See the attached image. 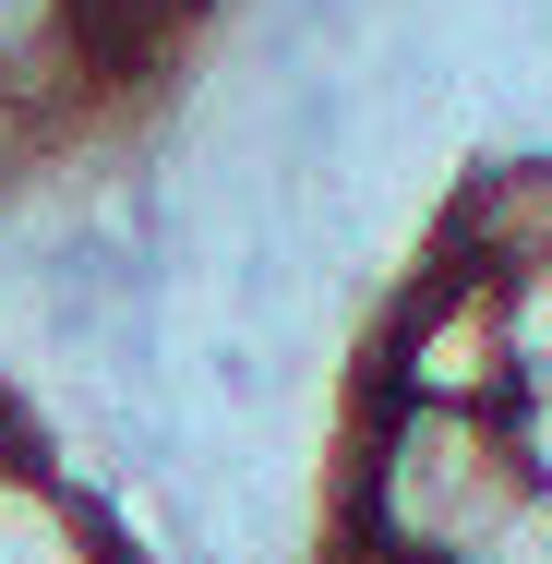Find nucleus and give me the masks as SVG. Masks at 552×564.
Segmentation results:
<instances>
[{
  "instance_id": "obj_1",
  "label": "nucleus",
  "mask_w": 552,
  "mask_h": 564,
  "mask_svg": "<svg viewBox=\"0 0 552 564\" xmlns=\"http://www.w3.org/2000/svg\"><path fill=\"white\" fill-rule=\"evenodd\" d=\"M529 492V456L505 409H433V397H360L336 456V553L372 564H468V541Z\"/></svg>"
},
{
  "instance_id": "obj_2",
  "label": "nucleus",
  "mask_w": 552,
  "mask_h": 564,
  "mask_svg": "<svg viewBox=\"0 0 552 564\" xmlns=\"http://www.w3.org/2000/svg\"><path fill=\"white\" fill-rule=\"evenodd\" d=\"M360 397H433V409H517V348H505V289L468 264H409L397 313L372 325Z\"/></svg>"
},
{
  "instance_id": "obj_3",
  "label": "nucleus",
  "mask_w": 552,
  "mask_h": 564,
  "mask_svg": "<svg viewBox=\"0 0 552 564\" xmlns=\"http://www.w3.org/2000/svg\"><path fill=\"white\" fill-rule=\"evenodd\" d=\"M433 264H468L493 289L552 264V144H493L456 169V193L433 205Z\"/></svg>"
},
{
  "instance_id": "obj_4",
  "label": "nucleus",
  "mask_w": 552,
  "mask_h": 564,
  "mask_svg": "<svg viewBox=\"0 0 552 564\" xmlns=\"http://www.w3.org/2000/svg\"><path fill=\"white\" fill-rule=\"evenodd\" d=\"M0 564H132L120 517L61 468V456H0Z\"/></svg>"
},
{
  "instance_id": "obj_5",
  "label": "nucleus",
  "mask_w": 552,
  "mask_h": 564,
  "mask_svg": "<svg viewBox=\"0 0 552 564\" xmlns=\"http://www.w3.org/2000/svg\"><path fill=\"white\" fill-rule=\"evenodd\" d=\"M205 12H217V0H85V24L109 36V61L132 73V85H144V73H169V61H181V36H193Z\"/></svg>"
},
{
  "instance_id": "obj_6",
  "label": "nucleus",
  "mask_w": 552,
  "mask_h": 564,
  "mask_svg": "<svg viewBox=\"0 0 552 564\" xmlns=\"http://www.w3.org/2000/svg\"><path fill=\"white\" fill-rule=\"evenodd\" d=\"M505 348H517V397H552V264L505 289Z\"/></svg>"
},
{
  "instance_id": "obj_7",
  "label": "nucleus",
  "mask_w": 552,
  "mask_h": 564,
  "mask_svg": "<svg viewBox=\"0 0 552 564\" xmlns=\"http://www.w3.org/2000/svg\"><path fill=\"white\" fill-rule=\"evenodd\" d=\"M468 564H552V492H541V480H529V492L468 541Z\"/></svg>"
},
{
  "instance_id": "obj_8",
  "label": "nucleus",
  "mask_w": 552,
  "mask_h": 564,
  "mask_svg": "<svg viewBox=\"0 0 552 564\" xmlns=\"http://www.w3.org/2000/svg\"><path fill=\"white\" fill-rule=\"evenodd\" d=\"M505 421H517V456H529V480L552 492V397H517Z\"/></svg>"
},
{
  "instance_id": "obj_9",
  "label": "nucleus",
  "mask_w": 552,
  "mask_h": 564,
  "mask_svg": "<svg viewBox=\"0 0 552 564\" xmlns=\"http://www.w3.org/2000/svg\"><path fill=\"white\" fill-rule=\"evenodd\" d=\"M0 456H24V409L12 397H0Z\"/></svg>"
},
{
  "instance_id": "obj_10",
  "label": "nucleus",
  "mask_w": 552,
  "mask_h": 564,
  "mask_svg": "<svg viewBox=\"0 0 552 564\" xmlns=\"http://www.w3.org/2000/svg\"><path fill=\"white\" fill-rule=\"evenodd\" d=\"M325 564H372V553H336V541H325Z\"/></svg>"
}]
</instances>
